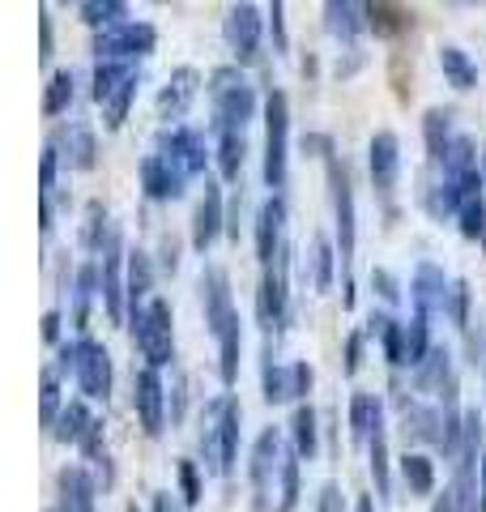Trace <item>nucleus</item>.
Returning <instances> with one entry per match:
<instances>
[{
  "label": "nucleus",
  "instance_id": "f8f14e48",
  "mask_svg": "<svg viewBox=\"0 0 486 512\" xmlns=\"http://www.w3.org/2000/svg\"><path fill=\"white\" fill-rule=\"evenodd\" d=\"M197 90H201V73L197 69H188V64H184V69L171 73V82L162 86V94H158V120H162V128H175L188 116Z\"/></svg>",
  "mask_w": 486,
  "mask_h": 512
},
{
  "label": "nucleus",
  "instance_id": "79ce46f5",
  "mask_svg": "<svg viewBox=\"0 0 486 512\" xmlns=\"http://www.w3.org/2000/svg\"><path fill=\"white\" fill-rule=\"evenodd\" d=\"M69 103H73V73H69V69H60L52 82H47L43 111H47V116H60V111H69Z\"/></svg>",
  "mask_w": 486,
  "mask_h": 512
},
{
  "label": "nucleus",
  "instance_id": "4be33fe9",
  "mask_svg": "<svg viewBox=\"0 0 486 512\" xmlns=\"http://www.w3.org/2000/svg\"><path fill=\"white\" fill-rule=\"evenodd\" d=\"M60 146H64V158H69V167H77V171H90V167H94L99 141H94V128H90V124H69V128H60Z\"/></svg>",
  "mask_w": 486,
  "mask_h": 512
},
{
  "label": "nucleus",
  "instance_id": "8fccbe9b",
  "mask_svg": "<svg viewBox=\"0 0 486 512\" xmlns=\"http://www.w3.org/2000/svg\"><path fill=\"white\" fill-rule=\"evenodd\" d=\"M158 256H162V269H180V239L175 235H162V244H158Z\"/></svg>",
  "mask_w": 486,
  "mask_h": 512
},
{
  "label": "nucleus",
  "instance_id": "b1692460",
  "mask_svg": "<svg viewBox=\"0 0 486 512\" xmlns=\"http://www.w3.org/2000/svg\"><path fill=\"white\" fill-rule=\"evenodd\" d=\"M239 423H243V410L231 393L222 402V414H218V444H222V470L231 474L235 470V457H239Z\"/></svg>",
  "mask_w": 486,
  "mask_h": 512
},
{
  "label": "nucleus",
  "instance_id": "20e7f679",
  "mask_svg": "<svg viewBox=\"0 0 486 512\" xmlns=\"http://www.w3.org/2000/svg\"><path fill=\"white\" fill-rule=\"evenodd\" d=\"M286 146H290V103L282 90L269 94L265 103V184L282 188L286 184Z\"/></svg>",
  "mask_w": 486,
  "mask_h": 512
},
{
  "label": "nucleus",
  "instance_id": "473e14b6",
  "mask_svg": "<svg viewBox=\"0 0 486 512\" xmlns=\"http://www.w3.org/2000/svg\"><path fill=\"white\" fill-rule=\"evenodd\" d=\"M440 69L457 90H474L478 86V69L469 64V56L461 52V47H440Z\"/></svg>",
  "mask_w": 486,
  "mask_h": 512
},
{
  "label": "nucleus",
  "instance_id": "9d476101",
  "mask_svg": "<svg viewBox=\"0 0 486 512\" xmlns=\"http://www.w3.org/2000/svg\"><path fill=\"white\" fill-rule=\"evenodd\" d=\"M133 406H137L141 427L150 431V436H158L162 423H167V389H162V376L154 367H141L133 376Z\"/></svg>",
  "mask_w": 486,
  "mask_h": 512
},
{
  "label": "nucleus",
  "instance_id": "72a5a7b5",
  "mask_svg": "<svg viewBox=\"0 0 486 512\" xmlns=\"http://www.w3.org/2000/svg\"><path fill=\"white\" fill-rule=\"evenodd\" d=\"M137 73V64H116V60H99V69H94V99L107 103L111 94H116L128 77Z\"/></svg>",
  "mask_w": 486,
  "mask_h": 512
},
{
  "label": "nucleus",
  "instance_id": "13d9d810",
  "mask_svg": "<svg viewBox=\"0 0 486 512\" xmlns=\"http://www.w3.org/2000/svg\"><path fill=\"white\" fill-rule=\"evenodd\" d=\"M39 30H43V47H39V56L47 60V56H52V18H47V9L39 13Z\"/></svg>",
  "mask_w": 486,
  "mask_h": 512
},
{
  "label": "nucleus",
  "instance_id": "ddd939ff",
  "mask_svg": "<svg viewBox=\"0 0 486 512\" xmlns=\"http://www.w3.org/2000/svg\"><path fill=\"white\" fill-rule=\"evenodd\" d=\"M448 295H452V286L444 278V269L440 265H431L423 261L414 269V278H410V299H414V316H423L431 320L440 308H448Z\"/></svg>",
  "mask_w": 486,
  "mask_h": 512
},
{
  "label": "nucleus",
  "instance_id": "412c9836",
  "mask_svg": "<svg viewBox=\"0 0 486 512\" xmlns=\"http://www.w3.org/2000/svg\"><path fill=\"white\" fill-rule=\"evenodd\" d=\"M384 427V406H380V397H371V393H354V402H350V440L354 444H371V436Z\"/></svg>",
  "mask_w": 486,
  "mask_h": 512
},
{
  "label": "nucleus",
  "instance_id": "c03bdc74",
  "mask_svg": "<svg viewBox=\"0 0 486 512\" xmlns=\"http://www.w3.org/2000/svg\"><path fill=\"white\" fill-rule=\"evenodd\" d=\"M133 94H137V73L128 77V82H124V86H120V90L103 103V107H107V128H120V124H124L128 107H133Z\"/></svg>",
  "mask_w": 486,
  "mask_h": 512
},
{
  "label": "nucleus",
  "instance_id": "ea45409f",
  "mask_svg": "<svg viewBox=\"0 0 486 512\" xmlns=\"http://www.w3.org/2000/svg\"><path fill=\"white\" fill-rule=\"evenodd\" d=\"M333 261H337L333 244L324 235H316L312 239V286H316V291H329V286H333Z\"/></svg>",
  "mask_w": 486,
  "mask_h": 512
},
{
  "label": "nucleus",
  "instance_id": "423d86ee",
  "mask_svg": "<svg viewBox=\"0 0 486 512\" xmlns=\"http://www.w3.org/2000/svg\"><path fill=\"white\" fill-rule=\"evenodd\" d=\"M154 43H158V35H154L150 22H124L116 30H103V35L94 39V52H99V60L133 64L137 56H150Z\"/></svg>",
  "mask_w": 486,
  "mask_h": 512
},
{
  "label": "nucleus",
  "instance_id": "0eeeda50",
  "mask_svg": "<svg viewBox=\"0 0 486 512\" xmlns=\"http://www.w3.org/2000/svg\"><path fill=\"white\" fill-rule=\"evenodd\" d=\"M201 308H205V325L214 338H222L226 329L239 320L235 303H231V278L222 265H205L201 269Z\"/></svg>",
  "mask_w": 486,
  "mask_h": 512
},
{
  "label": "nucleus",
  "instance_id": "6e6d98bb",
  "mask_svg": "<svg viewBox=\"0 0 486 512\" xmlns=\"http://www.w3.org/2000/svg\"><path fill=\"white\" fill-rule=\"evenodd\" d=\"M290 384H295V397H307V393H312V367L295 363V367H290Z\"/></svg>",
  "mask_w": 486,
  "mask_h": 512
},
{
  "label": "nucleus",
  "instance_id": "680f3d73",
  "mask_svg": "<svg viewBox=\"0 0 486 512\" xmlns=\"http://www.w3.org/2000/svg\"><path fill=\"white\" fill-rule=\"evenodd\" d=\"M359 512H376V504H371V495H363V500H359Z\"/></svg>",
  "mask_w": 486,
  "mask_h": 512
},
{
  "label": "nucleus",
  "instance_id": "3c124183",
  "mask_svg": "<svg viewBox=\"0 0 486 512\" xmlns=\"http://www.w3.org/2000/svg\"><path fill=\"white\" fill-rule=\"evenodd\" d=\"M180 483H184V500L197 504L201 500V483H197V470H192V461H180Z\"/></svg>",
  "mask_w": 486,
  "mask_h": 512
},
{
  "label": "nucleus",
  "instance_id": "49530a36",
  "mask_svg": "<svg viewBox=\"0 0 486 512\" xmlns=\"http://www.w3.org/2000/svg\"><path fill=\"white\" fill-rule=\"evenodd\" d=\"M371 478H376V491L388 495V440H384V427L371 436Z\"/></svg>",
  "mask_w": 486,
  "mask_h": 512
},
{
  "label": "nucleus",
  "instance_id": "58836bf2",
  "mask_svg": "<svg viewBox=\"0 0 486 512\" xmlns=\"http://www.w3.org/2000/svg\"><path fill=\"white\" fill-rule=\"evenodd\" d=\"M290 427H295V453L312 461L316 457V410L312 406H295V419H290Z\"/></svg>",
  "mask_w": 486,
  "mask_h": 512
},
{
  "label": "nucleus",
  "instance_id": "864d4df0",
  "mask_svg": "<svg viewBox=\"0 0 486 512\" xmlns=\"http://www.w3.org/2000/svg\"><path fill=\"white\" fill-rule=\"evenodd\" d=\"M316 512H342V487H337V483H324V487H320Z\"/></svg>",
  "mask_w": 486,
  "mask_h": 512
},
{
  "label": "nucleus",
  "instance_id": "4468645a",
  "mask_svg": "<svg viewBox=\"0 0 486 512\" xmlns=\"http://www.w3.org/2000/svg\"><path fill=\"white\" fill-rule=\"evenodd\" d=\"M226 47L235 52V60H256V47H261V9L256 5H235L226 13Z\"/></svg>",
  "mask_w": 486,
  "mask_h": 512
},
{
  "label": "nucleus",
  "instance_id": "c9c22d12",
  "mask_svg": "<svg viewBox=\"0 0 486 512\" xmlns=\"http://www.w3.org/2000/svg\"><path fill=\"white\" fill-rule=\"evenodd\" d=\"M444 175L448 180H465L469 171H478V158H474V141L469 137H452V146H448V154H444Z\"/></svg>",
  "mask_w": 486,
  "mask_h": 512
},
{
  "label": "nucleus",
  "instance_id": "0e129e2a",
  "mask_svg": "<svg viewBox=\"0 0 486 512\" xmlns=\"http://www.w3.org/2000/svg\"><path fill=\"white\" fill-rule=\"evenodd\" d=\"M128 512H137V508H128Z\"/></svg>",
  "mask_w": 486,
  "mask_h": 512
},
{
  "label": "nucleus",
  "instance_id": "f03ea898",
  "mask_svg": "<svg viewBox=\"0 0 486 512\" xmlns=\"http://www.w3.org/2000/svg\"><path fill=\"white\" fill-rule=\"evenodd\" d=\"M171 325H175V312H171V303L162 299V295H154V299L133 316V342H137V350L145 355V367H154V372L175 359Z\"/></svg>",
  "mask_w": 486,
  "mask_h": 512
},
{
  "label": "nucleus",
  "instance_id": "603ef678",
  "mask_svg": "<svg viewBox=\"0 0 486 512\" xmlns=\"http://www.w3.org/2000/svg\"><path fill=\"white\" fill-rule=\"evenodd\" d=\"M39 184H43V197L56 188V146L43 150V171H39Z\"/></svg>",
  "mask_w": 486,
  "mask_h": 512
},
{
  "label": "nucleus",
  "instance_id": "4c0bfd02",
  "mask_svg": "<svg viewBox=\"0 0 486 512\" xmlns=\"http://www.w3.org/2000/svg\"><path fill=\"white\" fill-rule=\"evenodd\" d=\"M81 18H86L90 26L116 30V26L128 22V5H120V0H86V5H81Z\"/></svg>",
  "mask_w": 486,
  "mask_h": 512
},
{
  "label": "nucleus",
  "instance_id": "6ab92c4d",
  "mask_svg": "<svg viewBox=\"0 0 486 512\" xmlns=\"http://www.w3.org/2000/svg\"><path fill=\"white\" fill-rule=\"evenodd\" d=\"M120 231H111L107 235V244H103V295H107V316L111 320H124V295H128V286L120 282Z\"/></svg>",
  "mask_w": 486,
  "mask_h": 512
},
{
  "label": "nucleus",
  "instance_id": "39448f33",
  "mask_svg": "<svg viewBox=\"0 0 486 512\" xmlns=\"http://www.w3.org/2000/svg\"><path fill=\"white\" fill-rule=\"evenodd\" d=\"M282 461H286V448H282V436L273 427H265L261 436H256V444H252V504H256V512H265V504H269V495H273V478H282Z\"/></svg>",
  "mask_w": 486,
  "mask_h": 512
},
{
  "label": "nucleus",
  "instance_id": "052dcab7",
  "mask_svg": "<svg viewBox=\"0 0 486 512\" xmlns=\"http://www.w3.org/2000/svg\"><path fill=\"white\" fill-rule=\"evenodd\" d=\"M154 512H180V508H175V504H171V495H167V491H162V495H158V500H154Z\"/></svg>",
  "mask_w": 486,
  "mask_h": 512
},
{
  "label": "nucleus",
  "instance_id": "5701e85b",
  "mask_svg": "<svg viewBox=\"0 0 486 512\" xmlns=\"http://www.w3.org/2000/svg\"><path fill=\"white\" fill-rule=\"evenodd\" d=\"M60 508H73V512H94V483L81 466H64L60 470Z\"/></svg>",
  "mask_w": 486,
  "mask_h": 512
},
{
  "label": "nucleus",
  "instance_id": "09e8293b",
  "mask_svg": "<svg viewBox=\"0 0 486 512\" xmlns=\"http://www.w3.org/2000/svg\"><path fill=\"white\" fill-rule=\"evenodd\" d=\"M371 286H376V291H380V299H388V303H397V278L393 274H388V269H371Z\"/></svg>",
  "mask_w": 486,
  "mask_h": 512
},
{
  "label": "nucleus",
  "instance_id": "2f4dec72",
  "mask_svg": "<svg viewBox=\"0 0 486 512\" xmlns=\"http://www.w3.org/2000/svg\"><path fill=\"white\" fill-rule=\"evenodd\" d=\"M461 235L465 239H486V197H482V188L474 192H461Z\"/></svg>",
  "mask_w": 486,
  "mask_h": 512
},
{
  "label": "nucleus",
  "instance_id": "7c9ffc66",
  "mask_svg": "<svg viewBox=\"0 0 486 512\" xmlns=\"http://www.w3.org/2000/svg\"><path fill=\"white\" fill-rule=\"evenodd\" d=\"M401 478H405V487H410V495H431L435 491V466H431V457L405 453L401 457Z\"/></svg>",
  "mask_w": 486,
  "mask_h": 512
},
{
  "label": "nucleus",
  "instance_id": "f704fd0d",
  "mask_svg": "<svg viewBox=\"0 0 486 512\" xmlns=\"http://www.w3.org/2000/svg\"><path fill=\"white\" fill-rule=\"evenodd\" d=\"M243 158H248V141H243V133H218V167L231 184L239 180Z\"/></svg>",
  "mask_w": 486,
  "mask_h": 512
},
{
  "label": "nucleus",
  "instance_id": "4d7b16f0",
  "mask_svg": "<svg viewBox=\"0 0 486 512\" xmlns=\"http://www.w3.org/2000/svg\"><path fill=\"white\" fill-rule=\"evenodd\" d=\"M269 30H273V47H278V52H286V26H282V5H273L269 9Z\"/></svg>",
  "mask_w": 486,
  "mask_h": 512
},
{
  "label": "nucleus",
  "instance_id": "1a4fd4ad",
  "mask_svg": "<svg viewBox=\"0 0 486 512\" xmlns=\"http://www.w3.org/2000/svg\"><path fill=\"white\" fill-rule=\"evenodd\" d=\"M158 154L167 158V163H175L184 175H201L205 171V137L192 133L188 124H175V128H162L158 133Z\"/></svg>",
  "mask_w": 486,
  "mask_h": 512
},
{
  "label": "nucleus",
  "instance_id": "a19ab883",
  "mask_svg": "<svg viewBox=\"0 0 486 512\" xmlns=\"http://www.w3.org/2000/svg\"><path fill=\"white\" fill-rule=\"evenodd\" d=\"M431 333H427V320L423 316H414L410 320V325H405V363H410V367H418V363H423L427 355H431Z\"/></svg>",
  "mask_w": 486,
  "mask_h": 512
},
{
  "label": "nucleus",
  "instance_id": "bf43d9fd",
  "mask_svg": "<svg viewBox=\"0 0 486 512\" xmlns=\"http://www.w3.org/2000/svg\"><path fill=\"white\" fill-rule=\"evenodd\" d=\"M43 338H47V342L60 338V312H47V316H43Z\"/></svg>",
  "mask_w": 486,
  "mask_h": 512
},
{
  "label": "nucleus",
  "instance_id": "2eb2a0df",
  "mask_svg": "<svg viewBox=\"0 0 486 512\" xmlns=\"http://www.w3.org/2000/svg\"><path fill=\"white\" fill-rule=\"evenodd\" d=\"M222 227H226L222 188H218V180H205V197L197 201V210H192V248L197 252L214 248V239L222 235Z\"/></svg>",
  "mask_w": 486,
  "mask_h": 512
},
{
  "label": "nucleus",
  "instance_id": "c85d7f7f",
  "mask_svg": "<svg viewBox=\"0 0 486 512\" xmlns=\"http://www.w3.org/2000/svg\"><path fill=\"white\" fill-rule=\"evenodd\" d=\"M448 380H452V355L444 346H435L431 355L414 367V384H418V389H444Z\"/></svg>",
  "mask_w": 486,
  "mask_h": 512
},
{
  "label": "nucleus",
  "instance_id": "9b49d317",
  "mask_svg": "<svg viewBox=\"0 0 486 512\" xmlns=\"http://www.w3.org/2000/svg\"><path fill=\"white\" fill-rule=\"evenodd\" d=\"M77 384H81V393L86 397H103L107 402V393H111V355H107L103 342H94V338L77 342Z\"/></svg>",
  "mask_w": 486,
  "mask_h": 512
},
{
  "label": "nucleus",
  "instance_id": "e2e57ef3",
  "mask_svg": "<svg viewBox=\"0 0 486 512\" xmlns=\"http://www.w3.org/2000/svg\"><path fill=\"white\" fill-rule=\"evenodd\" d=\"M60 512H73V508H60Z\"/></svg>",
  "mask_w": 486,
  "mask_h": 512
},
{
  "label": "nucleus",
  "instance_id": "cd10ccee",
  "mask_svg": "<svg viewBox=\"0 0 486 512\" xmlns=\"http://www.w3.org/2000/svg\"><path fill=\"white\" fill-rule=\"evenodd\" d=\"M90 427H94L90 410L81 406V402H69V406L60 410V419H56L52 431H56V440H60V444H81V440L90 436Z\"/></svg>",
  "mask_w": 486,
  "mask_h": 512
},
{
  "label": "nucleus",
  "instance_id": "bb28decb",
  "mask_svg": "<svg viewBox=\"0 0 486 512\" xmlns=\"http://www.w3.org/2000/svg\"><path fill=\"white\" fill-rule=\"evenodd\" d=\"M99 295V265L86 261L77 269V286H73V325L86 329V316H90V299Z\"/></svg>",
  "mask_w": 486,
  "mask_h": 512
},
{
  "label": "nucleus",
  "instance_id": "a878e982",
  "mask_svg": "<svg viewBox=\"0 0 486 512\" xmlns=\"http://www.w3.org/2000/svg\"><path fill=\"white\" fill-rule=\"evenodd\" d=\"M359 13H367V9H359V5H337V0H329V5H324V26H329L333 39H346L350 43L367 26Z\"/></svg>",
  "mask_w": 486,
  "mask_h": 512
},
{
  "label": "nucleus",
  "instance_id": "393cba45",
  "mask_svg": "<svg viewBox=\"0 0 486 512\" xmlns=\"http://www.w3.org/2000/svg\"><path fill=\"white\" fill-rule=\"evenodd\" d=\"M261 380H265V402L278 406L286 397H295V384H290V367H282L273 359V338H265V363H261Z\"/></svg>",
  "mask_w": 486,
  "mask_h": 512
},
{
  "label": "nucleus",
  "instance_id": "c756f323",
  "mask_svg": "<svg viewBox=\"0 0 486 512\" xmlns=\"http://www.w3.org/2000/svg\"><path fill=\"white\" fill-rule=\"evenodd\" d=\"M448 128H452V116H448V111L431 107V111H427V120H423V133H427V154H431V163H435V167L444 163V154H448V146H452Z\"/></svg>",
  "mask_w": 486,
  "mask_h": 512
},
{
  "label": "nucleus",
  "instance_id": "f3484780",
  "mask_svg": "<svg viewBox=\"0 0 486 512\" xmlns=\"http://www.w3.org/2000/svg\"><path fill=\"white\" fill-rule=\"evenodd\" d=\"M282 227H286V201L273 192V197L261 205V214H256V256H261V265H273L278 252L286 248Z\"/></svg>",
  "mask_w": 486,
  "mask_h": 512
},
{
  "label": "nucleus",
  "instance_id": "7ed1b4c3",
  "mask_svg": "<svg viewBox=\"0 0 486 512\" xmlns=\"http://www.w3.org/2000/svg\"><path fill=\"white\" fill-rule=\"evenodd\" d=\"M329 184H333V214H337V256H342V303H354L350 286V261H354V192L346 180V167H337V158H329Z\"/></svg>",
  "mask_w": 486,
  "mask_h": 512
},
{
  "label": "nucleus",
  "instance_id": "37998d69",
  "mask_svg": "<svg viewBox=\"0 0 486 512\" xmlns=\"http://www.w3.org/2000/svg\"><path fill=\"white\" fill-rule=\"evenodd\" d=\"M299 504V453H286L282 461V495H278V512H295Z\"/></svg>",
  "mask_w": 486,
  "mask_h": 512
},
{
  "label": "nucleus",
  "instance_id": "e433bc0d",
  "mask_svg": "<svg viewBox=\"0 0 486 512\" xmlns=\"http://www.w3.org/2000/svg\"><path fill=\"white\" fill-rule=\"evenodd\" d=\"M218 350H222V363H218V372H222V384L231 389V384L239 380V350H243V329H239V320L231 329L218 338Z\"/></svg>",
  "mask_w": 486,
  "mask_h": 512
},
{
  "label": "nucleus",
  "instance_id": "5fc2aeb1",
  "mask_svg": "<svg viewBox=\"0 0 486 512\" xmlns=\"http://www.w3.org/2000/svg\"><path fill=\"white\" fill-rule=\"evenodd\" d=\"M359 363H363V333H350L346 338V372L354 376L359 372Z\"/></svg>",
  "mask_w": 486,
  "mask_h": 512
},
{
  "label": "nucleus",
  "instance_id": "de8ad7c7",
  "mask_svg": "<svg viewBox=\"0 0 486 512\" xmlns=\"http://www.w3.org/2000/svg\"><path fill=\"white\" fill-rule=\"evenodd\" d=\"M448 312H452V320L465 329L469 325V286L465 282H452V295H448Z\"/></svg>",
  "mask_w": 486,
  "mask_h": 512
},
{
  "label": "nucleus",
  "instance_id": "69168bd1",
  "mask_svg": "<svg viewBox=\"0 0 486 512\" xmlns=\"http://www.w3.org/2000/svg\"><path fill=\"white\" fill-rule=\"evenodd\" d=\"M482 163H486V154H482Z\"/></svg>",
  "mask_w": 486,
  "mask_h": 512
},
{
  "label": "nucleus",
  "instance_id": "aec40b11",
  "mask_svg": "<svg viewBox=\"0 0 486 512\" xmlns=\"http://www.w3.org/2000/svg\"><path fill=\"white\" fill-rule=\"evenodd\" d=\"M128 316H137L145 303H150V291H154V261H150V252H128Z\"/></svg>",
  "mask_w": 486,
  "mask_h": 512
},
{
  "label": "nucleus",
  "instance_id": "a18cd8bd",
  "mask_svg": "<svg viewBox=\"0 0 486 512\" xmlns=\"http://www.w3.org/2000/svg\"><path fill=\"white\" fill-rule=\"evenodd\" d=\"M60 384H56V372H43V393H39V419L43 427H56L60 419Z\"/></svg>",
  "mask_w": 486,
  "mask_h": 512
},
{
  "label": "nucleus",
  "instance_id": "6e6552de",
  "mask_svg": "<svg viewBox=\"0 0 486 512\" xmlns=\"http://www.w3.org/2000/svg\"><path fill=\"white\" fill-rule=\"evenodd\" d=\"M286 274H290V248H282L278 261L265 265L261 291H256V316H261V325H265V338L273 333V325H282V316H286Z\"/></svg>",
  "mask_w": 486,
  "mask_h": 512
},
{
  "label": "nucleus",
  "instance_id": "a211bd4d",
  "mask_svg": "<svg viewBox=\"0 0 486 512\" xmlns=\"http://www.w3.org/2000/svg\"><path fill=\"white\" fill-rule=\"evenodd\" d=\"M397 171H401V141H397V133L380 128V133L371 137V184L388 197V192L397 188Z\"/></svg>",
  "mask_w": 486,
  "mask_h": 512
},
{
  "label": "nucleus",
  "instance_id": "f257e3e1",
  "mask_svg": "<svg viewBox=\"0 0 486 512\" xmlns=\"http://www.w3.org/2000/svg\"><path fill=\"white\" fill-rule=\"evenodd\" d=\"M209 103H214L218 133H243V124L256 116V90L231 64L209 73Z\"/></svg>",
  "mask_w": 486,
  "mask_h": 512
},
{
  "label": "nucleus",
  "instance_id": "dca6fc26",
  "mask_svg": "<svg viewBox=\"0 0 486 512\" xmlns=\"http://www.w3.org/2000/svg\"><path fill=\"white\" fill-rule=\"evenodd\" d=\"M184 180H188V175L175 163H167L162 154H145L141 158V184H145V197H150V201L184 197Z\"/></svg>",
  "mask_w": 486,
  "mask_h": 512
}]
</instances>
